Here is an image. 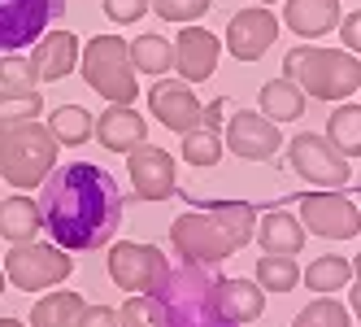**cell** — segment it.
<instances>
[{
  "label": "cell",
  "instance_id": "obj_34",
  "mask_svg": "<svg viewBox=\"0 0 361 327\" xmlns=\"http://www.w3.org/2000/svg\"><path fill=\"white\" fill-rule=\"evenodd\" d=\"M0 88H9V92H35L39 88L31 61L22 53H5V57H0Z\"/></svg>",
  "mask_w": 361,
  "mask_h": 327
},
{
  "label": "cell",
  "instance_id": "obj_20",
  "mask_svg": "<svg viewBox=\"0 0 361 327\" xmlns=\"http://www.w3.org/2000/svg\"><path fill=\"white\" fill-rule=\"evenodd\" d=\"M214 292H218V310L235 327H252L266 314V292L257 288V280H248V275H240V280H218Z\"/></svg>",
  "mask_w": 361,
  "mask_h": 327
},
{
  "label": "cell",
  "instance_id": "obj_16",
  "mask_svg": "<svg viewBox=\"0 0 361 327\" xmlns=\"http://www.w3.org/2000/svg\"><path fill=\"white\" fill-rule=\"evenodd\" d=\"M231 100H214V105H200V122L192 131H183V162L196 170H209L222 162V118H226Z\"/></svg>",
  "mask_w": 361,
  "mask_h": 327
},
{
  "label": "cell",
  "instance_id": "obj_32",
  "mask_svg": "<svg viewBox=\"0 0 361 327\" xmlns=\"http://www.w3.org/2000/svg\"><path fill=\"white\" fill-rule=\"evenodd\" d=\"M39 109H44L39 92H9V88H0V131L22 127V122H35Z\"/></svg>",
  "mask_w": 361,
  "mask_h": 327
},
{
  "label": "cell",
  "instance_id": "obj_7",
  "mask_svg": "<svg viewBox=\"0 0 361 327\" xmlns=\"http://www.w3.org/2000/svg\"><path fill=\"white\" fill-rule=\"evenodd\" d=\"M288 206H300V227L314 232L322 240H357L361 232V210L357 201L344 196L340 188H314V192H296V196H283Z\"/></svg>",
  "mask_w": 361,
  "mask_h": 327
},
{
  "label": "cell",
  "instance_id": "obj_28",
  "mask_svg": "<svg viewBox=\"0 0 361 327\" xmlns=\"http://www.w3.org/2000/svg\"><path fill=\"white\" fill-rule=\"evenodd\" d=\"M252 280L262 292H292L300 284V266L296 258H283V254H262V262H257Z\"/></svg>",
  "mask_w": 361,
  "mask_h": 327
},
{
  "label": "cell",
  "instance_id": "obj_6",
  "mask_svg": "<svg viewBox=\"0 0 361 327\" xmlns=\"http://www.w3.org/2000/svg\"><path fill=\"white\" fill-rule=\"evenodd\" d=\"M170 244L178 262H196V266H222L231 254H235V236L226 232V222L209 210H192V214H178L170 222Z\"/></svg>",
  "mask_w": 361,
  "mask_h": 327
},
{
  "label": "cell",
  "instance_id": "obj_26",
  "mask_svg": "<svg viewBox=\"0 0 361 327\" xmlns=\"http://www.w3.org/2000/svg\"><path fill=\"white\" fill-rule=\"evenodd\" d=\"M326 144L340 157L357 162V153H361V105H357V100H353V105H340V109L331 114V122H326Z\"/></svg>",
  "mask_w": 361,
  "mask_h": 327
},
{
  "label": "cell",
  "instance_id": "obj_13",
  "mask_svg": "<svg viewBox=\"0 0 361 327\" xmlns=\"http://www.w3.org/2000/svg\"><path fill=\"white\" fill-rule=\"evenodd\" d=\"M126 174H131V188L140 201H166L178 188V170L174 157L157 144H140L126 153Z\"/></svg>",
  "mask_w": 361,
  "mask_h": 327
},
{
  "label": "cell",
  "instance_id": "obj_38",
  "mask_svg": "<svg viewBox=\"0 0 361 327\" xmlns=\"http://www.w3.org/2000/svg\"><path fill=\"white\" fill-rule=\"evenodd\" d=\"M79 327H118V310H109V306H87L79 314Z\"/></svg>",
  "mask_w": 361,
  "mask_h": 327
},
{
  "label": "cell",
  "instance_id": "obj_36",
  "mask_svg": "<svg viewBox=\"0 0 361 327\" xmlns=\"http://www.w3.org/2000/svg\"><path fill=\"white\" fill-rule=\"evenodd\" d=\"M100 5H105L109 22H118V27H131V22H140V18H144L148 0H100Z\"/></svg>",
  "mask_w": 361,
  "mask_h": 327
},
{
  "label": "cell",
  "instance_id": "obj_37",
  "mask_svg": "<svg viewBox=\"0 0 361 327\" xmlns=\"http://www.w3.org/2000/svg\"><path fill=\"white\" fill-rule=\"evenodd\" d=\"M340 40H344V53H357L361 48V13L357 9L348 18H340Z\"/></svg>",
  "mask_w": 361,
  "mask_h": 327
},
{
  "label": "cell",
  "instance_id": "obj_23",
  "mask_svg": "<svg viewBox=\"0 0 361 327\" xmlns=\"http://www.w3.org/2000/svg\"><path fill=\"white\" fill-rule=\"evenodd\" d=\"M257 105H262V118H270V122H296L305 114V92L288 79V74H283V79L262 83Z\"/></svg>",
  "mask_w": 361,
  "mask_h": 327
},
{
  "label": "cell",
  "instance_id": "obj_9",
  "mask_svg": "<svg viewBox=\"0 0 361 327\" xmlns=\"http://www.w3.org/2000/svg\"><path fill=\"white\" fill-rule=\"evenodd\" d=\"M66 13V0H0V57L31 48Z\"/></svg>",
  "mask_w": 361,
  "mask_h": 327
},
{
  "label": "cell",
  "instance_id": "obj_29",
  "mask_svg": "<svg viewBox=\"0 0 361 327\" xmlns=\"http://www.w3.org/2000/svg\"><path fill=\"white\" fill-rule=\"evenodd\" d=\"M44 127L53 131L57 144H87L92 140V114L83 105H57Z\"/></svg>",
  "mask_w": 361,
  "mask_h": 327
},
{
  "label": "cell",
  "instance_id": "obj_25",
  "mask_svg": "<svg viewBox=\"0 0 361 327\" xmlns=\"http://www.w3.org/2000/svg\"><path fill=\"white\" fill-rule=\"evenodd\" d=\"M35 236H39V210H35V201L9 196L5 206H0V240L22 244V240H35Z\"/></svg>",
  "mask_w": 361,
  "mask_h": 327
},
{
  "label": "cell",
  "instance_id": "obj_17",
  "mask_svg": "<svg viewBox=\"0 0 361 327\" xmlns=\"http://www.w3.org/2000/svg\"><path fill=\"white\" fill-rule=\"evenodd\" d=\"M148 105H152V118L166 122L170 131H192L200 122V100L188 83L178 79H161L157 88L148 92Z\"/></svg>",
  "mask_w": 361,
  "mask_h": 327
},
{
  "label": "cell",
  "instance_id": "obj_12",
  "mask_svg": "<svg viewBox=\"0 0 361 327\" xmlns=\"http://www.w3.org/2000/svg\"><path fill=\"white\" fill-rule=\"evenodd\" d=\"M170 270V258L152 244H109V280L126 292H148Z\"/></svg>",
  "mask_w": 361,
  "mask_h": 327
},
{
  "label": "cell",
  "instance_id": "obj_14",
  "mask_svg": "<svg viewBox=\"0 0 361 327\" xmlns=\"http://www.w3.org/2000/svg\"><path fill=\"white\" fill-rule=\"evenodd\" d=\"M218 57H222V40L214 31H204V27H183L178 40L170 44V70H178V79H183V83L214 79Z\"/></svg>",
  "mask_w": 361,
  "mask_h": 327
},
{
  "label": "cell",
  "instance_id": "obj_19",
  "mask_svg": "<svg viewBox=\"0 0 361 327\" xmlns=\"http://www.w3.org/2000/svg\"><path fill=\"white\" fill-rule=\"evenodd\" d=\"M27 61H31V70H35L39 83H57V79H66V74L74 70V61H79V40H74V31L39 35Z\"/></svg>",
  "mask_w": 361,
  "mask_h": 327
},
{
  "label": "cell",
  "instance_id": "obj_31",
  "mask_svg": "<svg viewBox=\"0 0 361 327\" xmlns=\"http://www.w3.org/2000/svg\"><path fill=\"white\" fill-rule=\"evenodd\" d=\"M126 53H131V66L144 70V74H166L170 70V40H161V35H135L126 44Z\"/></svg>",
  "mask_w": 361,
  "mask_h": 327
},
{
  "label": "cell",
  "instance_id": "obj_4",
  "mask_svg": "<svg viewBox=\"0 0 361 327\" xmlns=\"http://www.w3.org/2000/svg\"><path fill=\"white\" fill-rule=\"evenodd\" d=\"M57 166V140L44 122H22V127L0 131V179L13 188H39L48 170Z\"/></svg>",
  "mask_w": 361,
  "mask_h": 327
},
{
  "label": "cell",
  "instance_id": "obj_5",
  "mask_svg": "<svg viewBox=\"0 0 361 327\" xmlns=\"http://www.w3.org/2000/svg\"><path fill=\"white\" fill-rule=\"evenodd\" d=\"M79 61H83V79L92 92H100L109 105H135L140 79H135V66L122 35H96L87 48H79Z\"/></svg>",
  "mask_w": 361,
  "mask_h": 327
},
{
  "label": "cell",
  "instance_id": "obj_30",
  "mask_svg": "<svg viewBox=\"0 0 361 327\" xmlns=\"http://www.w3.org/2000/svg\"><path fill=\"white\" fill-rule=\"evenodd\" d=\"M292 327H353V314H348L331 292H322V297L314 292V301H309L305 310H296Z\"/></svg>",
  "mask_w": 361,
  "mask_h": 327
},
{
  "label": "cell",
  "instance_id": "obj_15",
  "mask_svg": "<svg viewBox=\"0 0 361 327\" xmlns=\"http://www.w3.org/2000/svg\"><path fill=\"white\" fill-rule=\"evenodd\" d=\"M279 40V18L266 9V5H252V9H240L235 18L226 22V48L235 61H257L266 57Z\"/></svg>",
  "mask_w": 361,
  "mask_h": 327
},
{
  "label": "cell",
  "instance_id": "obj_35",
  "mask_svg": "<svg viewBox=\"0 0 361 327\" xmlns=\"http://www.w3.org/2000/svg\"><path fill=\"white\" fill-rule=\"evenodd\" d=\"M148 5L157 9V18H166V22H196V18L209 13L214 0H148Z\"/></svg>",
  "mask_w": 361,
  "mask_h": 327
},
{
  "label": "cell",
  "instance_id": "obj_22",
  "mask_svg": "<svg viewBox=\"0 0 361 327\" xmlns=\"http://www.w3.org/2000/svg\"><path fill=\"white\" fill-rule=\"evenodd\" d=\"M283 22H288V31L318 40L340 27V0H288L283 5Z\"/></svg>",
  "mask_w": 361,
  "mask_h": 327
},
{
  "label": "cell",
  "instance_id": "obj_8",
  "mask_svg": "<svg viewBox=\"0 0 361 327\" xmlns=\"http://www.w3.org/2000/svg\"><path fill=\"white\" fill-rule=\"evenodd\" d=\"M74 258L57 244H35V240H22L5 254V275L9 284L22 292H44V288H57L61 280H70Z\"/></svg>",
  "mask_w": 361,
  "mask_h": 327
},
{
  "label": "cell",
  "instance_id": "obj_2",
  "mask_svg": "<svg viewBox=\"0 0 361 327\" xmlns=\"http://www.w3.org/2000/svg\"><path fill=\"white\" fill-rule=\"evenodd\" d=\"M218 266H196L178 262L170 266L157 284H152V301L161 310V327H235L218 310Z\"/></svg>",
  "mask_w": 361,
  "mask_h": 327
},
{
  "label": "cell",
  "instance_id": "obj_10",
  "mask_svg": "<svg viewBox=\"0 0 361 327\" xmlns=\"http://www.w3.org/2000/svg\"><path fill=\"white\" fill-rule=\"evenodd\" d=\"M288 166L300 174L305 184H314V188H344L353 179V166L348 157H340L335 148L326 144V136L318 131H300L296 140H288Z\"/></svg>",
  "mask_w": 361,
  "mask_h": 327
},
{
  "label": "cell",
  "instance_id": "obj_39",
  "mask_svg": "<svg viewBox=\"0 0 361 327\" xmlns=\"http://www.w3.org/2000/svg\"><path fill=\"white\" fill-rule=\"evenodd\" d=\"M0 327H27V323H18V319H0Z\"/></svg>",
  "mask_w": 361,
  "mask_h": 327
},
{
  "label": "cell",
  "instance_id": "obj_41",
  "mask_svg": "<svg viewBox=\"0 0 361 327\" xmlns=\"http://www.w3.org/2000/svg\"><path fill=\"white\" fill-rule=\"evenodd\" d=\"M262 5H270V0H262Z\"/></svg>",
  "mask_w": 361,
  "mask_h": 327
},
{
  "label": "cell",
  "instance_id": "obj_18",
  "mask_svg": "<svg viewBox=\"0 0 361 327\" xmlns=\"http://www.w3.org/2000/svg\"><path fill=\"white\" fill-rule=\"evenodd\" d=\"M92 140L105 144L109 153H131V148H140L148 140V127H144L140 109H131V105H109L100 118H92Z\"/></svg>",
  "mask_w": 361,
  "mask_h": 327
},
{
  "label": "cell",
  "instance_id": "obj_21",
  "mask_svg": "<svg viewBox=\"0 0 361 327\" xmlns=\"http://www.w3.org/2000/svg\"><path fill=\"white\" fill-rule=\"evenodd\" d=\"M252 236L262 240L266 254H283V258H296L300 249H305V227H300V218L288 214L283 206H270V214L252 227Z\"/></svg>",
  "mask_w": 361,
  "mask_h": 327
},
{
  "label": "cell",
  "instance_id": "obj_3",
  "mask_svg": "<svg viewBox=\"0 0 361 327\" xmlns=\"http://www.w3.org/2000/svg\"><path fill=\"white\" fill-rule=\"evenodd\" d=\"M283 74L318 100H353L361 88V66L357 53L344 48H318V44H300L283 57Z\"/></svg>",
  "mask_w": 361,
  "mask_h": 327
},
{
  "label": "cell",
  "instance_id": "obj_40",
  "mask_svg": "<svg viewBox=\"0 0 361 327\" xmlns=\"http://www.w3.org/2000/svg\"><path fill=\"white\" fill-rule=\"evenodd\" d=\"M0 292H5V270H0Z\"/></svg>",
  "mask_w": 361,
  "mask_h": 327
},
{
  "label": "cell",
  "instance_id": "obj_27",
  "mask_svg": "<svg viewBox=\"0 0 361 327\" xmlns=\"http://www.w3.org/2000/svg\"><path fill=\"white\" fill-rule=\"evenodd\" d=\"M353 275H357V262L348 266V258L326 254V258H314V262H309V270L300 275V284H309L314 292H340Z\"/></svg>",
  "mask_w": 361,
  "mask_h": 327
},
{
  "label": "cell",
  "instance_id": "obj_33",
  "mask_svg": "<svg viewBox=\"0 0 361 327\" xmlns=\"http://www.w3.org/2000/svg\"><path fill=\"white\" fill-rule=\"evenodd\" d=\"M118 327H161V310L152 292H131L126 306L118 310Z\"/></svg>",
  "mask_w": 361,
  "mask_h": 327
},
{
  "label": "cell",
  "instance_id": "obj_24",
  "mask_svg": "<svg viewBox=\"0 0 361 327\" xmlns=\"http://www.w3.org/2000/svg\"><path fill=\"white\" fill-rule=\"evenodd\" d=\"M87 310V301L79 292H48L35 301L31 310V327H79V314Z\"/></svg>",
  "mask_w": 361,
  "mask_h": 327
},
{
  "label": "cell",
  "instance_id": "obj_1",
  "mask_svg": "<svg viewBox=\"0 0 361 327\" xmlns=\"http://www.w3.org/2000/svg\"><path fill=\"white\" fill-rule=\"evenodd\" d=\"M35 210H39V227L53 236L57 249L92 254V249H105L118 236L126 196L105 166L70 162L61 170L57 166L48 170Z\"/></svg>",
  "mask_w": 361,
  "mask_h": 327
},
{
  "label": "cell",
  "instance_id": "obj_11",
  "mask_svg": "<svg viewBox=\"0 0 361 327\" xmlns=\"http://www.w3.org/2000/svg\"><path fill=\"white\" fill-rule=\"evenodd\" d=\"M222 148H231V153L244 157V162H270L283 148V131H279V122L252 114V109H240V114H231L226 127H222Z\"/></svg>",
  "mask_w": 361,
  "mask_h": 327
}]
</instances>
